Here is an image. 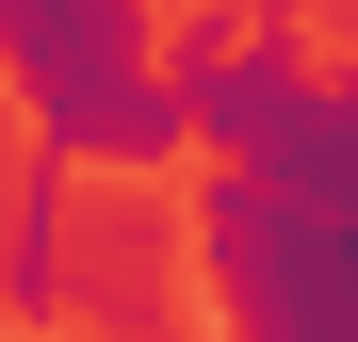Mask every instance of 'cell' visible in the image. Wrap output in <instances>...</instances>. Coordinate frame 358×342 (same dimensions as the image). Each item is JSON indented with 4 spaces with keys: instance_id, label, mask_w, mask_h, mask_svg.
Instances as JSON below:
<instances>
[{
    "instance_id": "obj_1",
    "label": "cell",
    "mask_w": 358,
    "mask_h": 342,
    "mask_svg": "<svg viewBox=\"0 0 358 342\" xmlns=\"http://www.w3.org/2000/svg\"><path fill=\"white\" fill-rule=\"evenodd\" d=\"M0 82H17V114H33L49 163H114V180H147V163L196 147L147 0H0Z\"/></svg>"
}]
</instances>
